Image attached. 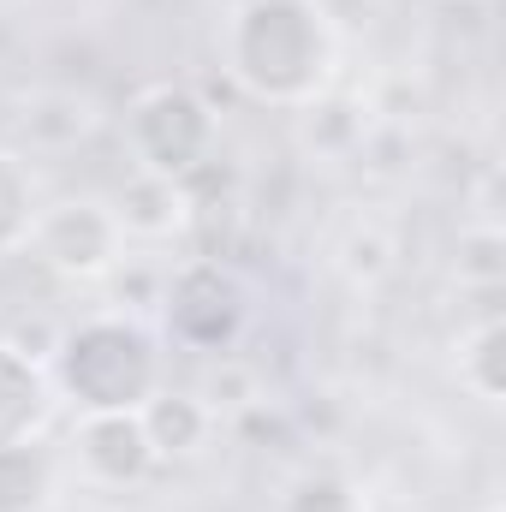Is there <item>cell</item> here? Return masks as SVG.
<instances>
[{"label":"cell","instance_id":"1","mask_svg":"<svg viewBox=\"0 0 506 512\" xmlns=\"http://www.w3.org/2000/svg\"><path fill=\"white\" fill-rule=\"evenodd\" d=\"M268 54L280 60L268 102H304V96H316V84L328 72V30L316 24V12L304 0H251L239 12V30H233V78L256 72Z\"/></svg>","mask_w":506,"mask_h":512},{"label":"cell","instance_id":"2","mask_svg":"<svg viewBox=\"0 0 506 512\" xmlns=\"http://www.w3.org/2000/svg\"><path fill=\"white\" fill-rule=\"evenodd\" d=\"M66 393H78L84 411H143L155 387V352L126 322H90L66 340Z\"/></svg>","mask_w":506,"mask_h":512},{"label":"cell","instance_id":"3","mask_svg":"<svg viewBox=\"0 0 506 512\" xmlns=\"http://www.w3.org/2000/svg\"><path fill=\"white\" fill-rule=\"evenodd\" d=\"M30 239H36V251H42L48 268L72 274V280H96V274H108L120 262L126 227L102 203H60L42 221H30Z\"/></svg>","mask_w":506,"mask_h":512},{"label":"cell","instance_id":"4","mask_svg":"<svg viewBox=\"0 0 506 512\" xmlns=\"http://www.w3.org/2000/svg\"><path fill=\"white\" fill-rule=\"evenodd\" d=\"M78 459L96 483H137L155 465V447H149L137 411H84Z\"/></svg>","mask_w":506,"mask_h":512},{"label":"cell","instance_id":"5","mask_svg":"<svg viewBox=\"0 0 506 512\" xmlns=\"http://www.w3.org/2000/svg\"><path fill=\"white\" fill-rule=\"evenodd\" d=\"M137 423H143V435H149L155 453H191V447L203 441V423H209V417H203L197 399L167 393V399H143Z\"/></svg>","mask_w":506,"mask_h":512},{"label":"cell","instance_id":"6","mask_svg":"<svg viewBox=\"0 0 506 512\" xmlns=\"http://www.w3.org/2000/svg\"><path fill=\"white\" fill-rule=\"evenodd\" d=\"M489 512H501V507H489Z\"/></svg>","mask_w":506,"mask_h":512}]
</instances>
